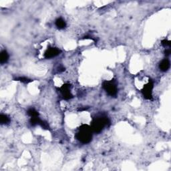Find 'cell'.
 <instances>
[{
  "mask_svg": "<svg viewBox=\"0 0 171 171\" xmlns=\"http://www.w3.org/2000/svg\"><path fill=\"white\" fill-rule=\"evenodd\" d=\"M109 124V118L104 114H100L93 118L92 121L91 122L90 127L92 128L93 133L99 134Z\"/></svg>",
  "mask_w": 171,
  "mask_h": 171,
  "instance_id": "obj_2",
  "label": "cell"
},
{
  "mask_svg": "<svg viewBox=\"0 0 171 171\" xmlns=\"http://www.w3.org/2000/svg\"><path fill=\"white\" fill-rule=\"evenodd\" d=\"M161 44H162V45L164 46V47L170 48L171 42L170 41H169L168 40H163L162 42H161Z\"/></svg>",
  "mask_w": 171,
  "mask_h": 171,
  "instance_id": "obj_14",
  "label": "cell"
},
{
  "mask_svg": "<svg viewBox=\"0 0 171 171\" xmlns=\"http://www.w3.org/2000/svg\"><path fill=\"white\" fill-rule=\"evenodd\" d=\"M27 113L30 117H36V116H39V113L37 111L36 109L34 108H31L30 109H28V111H27Z\"/></svg>",
  "mask_w": 171,
  "mask_h": 171,
  "instance_id": "obj_12",
  "label": "cell"
},
{
  "mask_svg": "<svg viewBox=\"0 0 171 171\" xmlns=\"http://www.w3.org/2000/svg\"><path fill=\"white\" fill-rule=\"evenodd\" d=\"M154 88V82L151 79H149L148 82L144 85L141 92L144 98L146 100H151L152 98V90Z\"/></svg>",
  "mask_w": 171,
  "mask_h": 171,
  "instance_id": "obj_4",
  "label": "cell"
},
{
  "mask_svg": "<svg viewBox=\"0 0 171 171\" xmlns=\"http://www.w3.org/2000/svg\"><path fill=\"white\" fill-rule=\"evenodd\" d=\"M158 67H159V69H160L161 71L162 72L168 71L170 67V60L167 59V58H165V59L162 60V61L160 62V64H159Z\"/></svg>",
  "mask_w": 171,
  "mask_h": 171,
  "instance_id": "obj_7",
  "label": "cell"
},
{
  "mask_svg": "<svg viewBox=\"0 0 171 171\" xmlns=\"http://www.w3.org/2000/svg\"><path fill=\"white\" fill-rule=\"evenodd\" d=\"M93 132L90 126L87 124H82L78 128L76 134V138L79 142L82 144L90 143L92 140Z\"/></svg>",
  "mask_w": 171,
  "mask_h": 171,
  "instance_id": "obj_1",
  "label": "cell"
},
{
  "mask_svg": "<svg viewBox=\"0 0 171 171\" xmlns=\"http://www.w3.org/2000/svg\"><path fill=\"white\" fill-rule=\"evenodd\" d=\"M10 122L9 116L6 114H0V123L1 124H7Z\"/></svg>",
  "mask_w": 171,
  "mask_h": 171,
  "instance_id": "obj_11",
  "label": "cell"
},
{
  "mask_svg": "<svg viewBox=\"0 0 171 171\" xmlns=\"http://www.w3.org/2000/svg\"><path fill=\"white\" fill-rule=\"evenodd\" d=\"M72 85L70 84H64L59 88V91L61 93L64 100H70L73 98V95L71 93Z\"/></svg>",
  "mask_w": 171,
  "mask_h": 171,
  "instance_id": "obj_5",
  "label": "cell"
},
{
  "mask_svg": "<svg viewBox=\"0 0 171 171\" xmlns=\"http://www.w3.org/2000/svg\"><path fill=\"white\" fill-rule=\"evenodd\" d=\"M42 120L39 118V116H36V117H31L30 120V123L32 126H35L36 125H40L41 122Z\"/></svg>",
  "mask_w": 171,
  "mask_h": 171,
  "instance_id": "obj_10",
  "label": "cell"
},
{
  "mask_svg": "<svg viewBox=\"0 0 171 171\" xmlns=\"http://www.w3.org/2000/svg\"><path fill=\"white\" fill-rule=\"evenodd\" d=\"M9 60V54L6 50H2L0 54V63L1 64H4L7 63Z\"/></svg>",
  "mask_w": 171,
  "mask_h": 171,
  "instance_id": "obj_8",
  "label": "cell"
},
{
  "mask_svg": "<svg viewBox=\"0 0 171 171\" xmlns=\"http://www.w3.org/2000/svg\"><path fill=\"white\" fill-rule=\"evenodd\" d=\"M102 88L110 96H115L118 93V88L114 80L110 81H104L102 83Z\"/></svg>",
  "mask_w": 171,
  "mask_h": 171,
  "instance_id": "obj_3",
  "label": "cell"
},
{
  "mask_svg": "<svg viewBox=\"0 0 171 171\" xmlns=\"http://www.w3.org/2000/svg\"><path fill=\"white\" fill-rule=\"evenodd\" d=\"M55 24L56 26L57 27V28L59 29V30H62V29H64L66 27V23L61 17L56 19Z\"/></svg>",
  "mask_w": 171,
  "mask_h": 171,
  "instance_id": "obj_9",
  "label": "cell"
},
{
  "mask_svg": "<svg viewBox=\"0 0 171 171\" xmlns=\"http://www.w3.org/2000/svg\"><path fill=\"white\" fill-rule=\"evenodd\" d=\"M15 80L20 81V82H21L25 83V84H28V83H30V82H31L33 81V80H32L29 79V78H26V77H18V78H15Z\"/></svg>",
  "mask_w": 171,
  "mask_h": 171,
  "instance_id": "obj_13",
  "label": "cell"
},
{
  "mask_svg": "<svg viewBox=\"0 0 171 171\" xmlns=\"http://www.w3.org/2000/svg\"><path fill=\"white\" fill-rule=\"evenodd\" d=\"M62 51L59 48L56 47L49 48L46 50V51L44 53V57L46 59H50V58H53L56 56L60 55L61 54Z\"/></svg>",
  "mask_w": 171,
  "mask_h": 171,
  "instance_id": "obj_6",
  "label": "cell"
},
{
  "mask_svg": "<svg viewBox=\"0 0 171 171\" xmlns=\"http://www.w3.org/2000/svg\"><path fill=\"white\" fill-rule=\"evenodd\" d=\"M171 54V49L170 48H166V50H164V54L166 56H170V54Z\"/></svg>",
  "mask_w": 171,
  "mask_h": 171,
  "instance_id": "obj_15",
  "label": "cell"
}]
</instances>
